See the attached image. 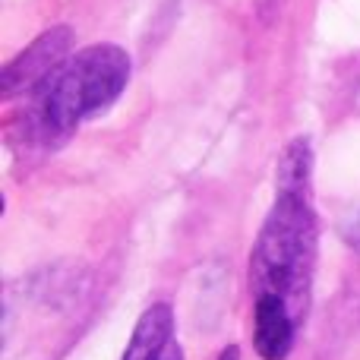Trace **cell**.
Returning <instances> with one entry per match:
<instances>
[{
  "instance_id": "1",
  "label": "cell",
  "mask_w": 360,
  "mask_h": 360,
  "mask_svg": "<svg viewBox=\"0 0 360 360\" xmlns=\"http://www.w3.org/2000/svg\"><path fill=\"white\" fill-rule=\"evenodd\" d=\"M316 237L310 190H275V205L250 256V288L253 297L285 300L297 323L310 310Z\"/></svg>"
},
{
  "instance_id": "2",
  "label": "cell",
  "mask_w": 360,
  "mask_h": 360,
  "mask_svg": "<svg viewBox=\"0 0 360 360\" xmlns=\"http://www.w3.org/2000/svg\"><path fill=\"white\" fill-rule=\"evenodd\" d=\"M130 82V57L117 44L82 48L38 92L35 130L44 139H63L86 117L114 105Z\"/></svg>"
},
{
  "instance_id": "3",
  "label": "cell",
  "mask_w": 360,
  "mask_h": 360,
  "mask_svg": "<svg viewBox=\"0 0 360 360\" xmlns=\"http://www.w3.org/2000/svg\"><path fill=\"white\" fill-rule=\"evenodd\" d=\"M70 48H73V32L67 25L41 32L25 51H19L10 63L4 67V98H19L29 92H41L67 63Z\"/></svg>"
},
{
  "instance_id": "4",
  "label": "cell",
  "mask_w": 360,
  "mask_h": 360,
  "mask_svg": "<svg viewBox=\"0 0 360 360\" xmlns=\"http://www.w3.org/2000/svg\"><path fill=\"white\" fill-rule=\"evenodd\" d=\"M297 319L278 297H256L253 307V348L262 360H285L294 348Z\"/></svg>"
},
{
  "instance_id": "5",
  "label": "cell",
  "mask_w": 360,
  "mask_h": 360,
  "mask_svg": "<svg viewBox=\"0 0 360 360\" xmlns=\"http://www.w3.org/2000/svg\"><path fill=\"white\" fill-rule=\"evenodd\" d=\"M171 342H174V316H171V307L155 304L139 316L130 345H127L124 360H158Z\"/></svg>"
},
{
  "instance_id": "6",
  "label": "cell",
  "mask_w": 360,
  "mask_h": 360,
  "mask_svg": "<svg viewBox=\"0 0 360 360\" xmlns=\"http://www.w3.org/2000/svg\"><path fill=\"white\" fill-rule=\"evenodd\" d=\"M218 360H240V351H237L234 345H231V348H224V351H221V357H218Z\"/></svg>"
}]
</instances>
